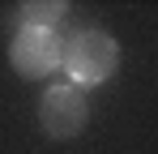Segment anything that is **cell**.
<instances>
[{
    "label": "cell",
    "mask_w": 158,
    "mask_h": 154,
    "mask_svg": "<svg viewBox=\"0 0 158 154\" xmlns=\"http://www.w3.org/2000/svg\"><path fill=\"white\" fill-rule=\"evenodd\" d=\"M60 64L69 69V77L81 86H98L115 73L120 64V43L107 30H77L64 47H60Z\"/></svg>",
    "instance_id": "6da1fadb"
},
{
    "label": "cell",
    "mask_w": 158,
    "mask_h": 154,
    "mask_svg": "<svg viewBox=\"0 0 158 154\" xmlns=\"http://www.w3.org/2000/svg\"><path fill=\"white\" fill-rule=\"evenodd\" d=\"M22 17H26V26L56 30V26L69 17V4L64 0H30V4H22Z\"/></svg>",
    "instance_id": "277c9868"
},
{
    "label": "cell",
    "mask_w": 158,
    "mask_h": 154,
    "mask_svg": "<svg viewBox=\"0 0 158 154\" xmlns=\"http://www.w3.org/2000/svg\"><path fill=\"white\" fill-rule=\"evenodd\" d=\"M60 47H64V39L56 34V30H39V26H22L17 34H13V47H9V64L17 69L22 77H47L60 64Z\"/></svg>",
    "instance_id": "3957f363"
},
{
    "label": "cell",
    "mask_w": 158,
    "mask_h": 154,
    "mask_svg": "<svg viewBox=\"0 0 158 154\" xmlns=\"http://www.w3.org/2000/svg\"><path fill=\"white\" fill-rule=\"evenodd\" d=\"M85 116H90V103L77 86H47L43 99H39V120H43V133L56 137V141H69L85 128Z\"/></svg>",
    "instance_id": "7a4b0ae2"
}]
</instances>
